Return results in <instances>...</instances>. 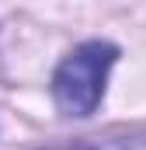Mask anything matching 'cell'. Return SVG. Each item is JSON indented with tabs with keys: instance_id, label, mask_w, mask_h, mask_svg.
<instances>
[{
	"instance_id": "7a4b0ae2",
	"label": "cell",
	"mask_w": 146,
	"mask_h": 150,
	"mask_svg": "<svg viewBox=\"0 0 146 150\" xmlns=\"http://www.w3.org/2000/svg\"><path fill=\"white\" fill-rule=\"evenodd\" d=\"M42 150H101V143H94V140H77V143H56V147H42Z\"/></svg>"
},
{
	"instance_id": "6da1fadb",
	"label": "cell",
	"mask_w": 146,
	"mask_h": 150,
	"mask_svg": "<svg viewBox=\"0 0 146 150\" xmlns=\"http://www.w3.org/2000/svg\"><path fill=\"white\" fill-rule=\"evenodd\" d=\"M115 59H118V49L111 42L101 38L80 42L52 74V98L59 112L70 119H87L91 112H98Z\"/></svg>"
}]
</instances>
